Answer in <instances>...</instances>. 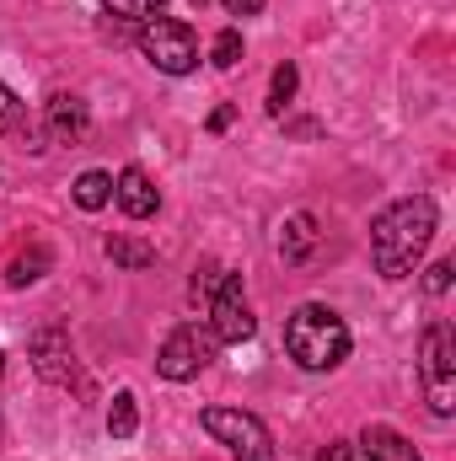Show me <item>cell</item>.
<instances>
[{
	"mask_svg": "<svg viewBox=\"0 0 456 461\" xmlns=\"http://www.w3.org/2000/svg\"><path fill=\"white\" fill-rule=\"evenodd\" d=\"M49 263H54V258H49V247H27V252H16V258H11L5 285H11V290H27V285H38V279L49 274Z\"/></svg>",
	"mask_w": 456,
	"mask_h": 461,
	"instance_id": "13",
	"label": "cell"
},
{
	"mask_svg": "<svg viewBox=\"0 0 456 461\" xmlns=\"http://www.w3.org/2000/svg\"><path fill=\"white\" fill-rule=\"evenodd\" d=\"M49 134L59 140V145H76L87 129H92V113H87V103L81 97H70V92H59V97H49Z\"/></svg>",
	"mask_w": 456,
	"mask_h": 461,
	"instance_id": "10",
	"label": "cell"
},
{
	"mask_svg": "<svg viewBox=\"0 0 456 461\" xmlns=\"http://www.w3.org/2000/svg\"><path fill=\"white\" fill-rule=\"evenodd\" d=\"M285 348L301 370H339L349 359V328L339 312L328 306H296V317L285 322Z\"/></svg>",
	"mask_w": 456,
	"mask_h": 461,
	"instance_id": "2",
	"label": "cell"
},
{
	"mask_svg": "<svg viewBox=\"0 0 456 461\" xmlns=\"http://www.w3.org/2000/svg\"><path fill=\"white\" fill-rule=\"evenodd\" d=\"M236 59H242V32H236V27H221V32H215V43H210V65L231 70Z\"/></svg>",
	"mask_w": 456,
	"mask_h": 461,
	"instance_id": "19",
	"label": "cell"
},
{
	"mask_svg": "<svg viewBox=\"0 0 456 461\" xmlns=\"http://www.w3.org/2000/svg\"><path fill=\"white\" fill-rule=\"evenodd\" d=\"M210 333L215 344H247L258 333V317L247 312V295H242V274H221L215 279V295H210Z\"/></svg>",
	"mask_w": 456,
	"mask_h": 461,
	"instance_id": "6",
	"label": "cell"
},
{
	"mask_svg": "<svg viewBox=\"0 0 456 461\" xmlns=\"http://www.w3.org/2000/svg\"><path fill=\"white\" fill-rule=\"evenodd\" d=\"M215 359V333H199V328H172L167 344L156 354V370L167 381H194L205 365Z\"/></svg>",
	"mask_w": 456,
	"mask_h": 461,
	"instance_id": "7",
	"label": "cell"
},
{
	"mask_svg": "<svg viewBox=\"0 0 456 461\" xmlns=\"http://www.w3.org/2000/svg\"><path fill=\"white\" fill-rule=\"evenodd\" d=\"M296 86H301V70L285 59V65L274 70V81H269V113L274 118H285V108L296 103Z\"/></svg>",
	"mask_w": 456,
	"mask_h": 461,
	"instance_id": "15",
	"label": "cell"
},
{
	"mask_svg": "<svg viewBox=\"0 0 456 461\" xmlns=\"http://www.w3.org/2000/svg\"><path fill=\"white\" fill-rule=\"evenodd\" d=\"M108 199H114V177L108 172H81L76 177V204L81 210H103Z\"/></svg>",
	"mask_w": 456,
	"mask_h": 461,
	"instance_id": "16",
	"label": "cell"
},
{
	"mask_svg": "<svg viewBox=\"0 0 456 461\" xmlns=\"http://www.w3.org/2000/svg\"><path fill=\"white\" fill-rule=\"evenodd\" d=\"M317 461H354V446H328Z\"/></svg>",
	"mask_w": 456,
	"mask_h": 461,
	"instance_id": "24",
	"label": "cell"
},
{
	"mask_svg": "<svg viewBox=\"0 0 456 461\" xmlns=\"http://www.w3.org/2000/svg\"><path fill=\"white\" fill-rule=\"evenodd\" d=\"M0 365H5V354H0Z\"/></svg>",
	"mask_w": 456,
	"mask_h": 461,
	"instance_id": "25",
	"label": "cell"
},
{
	"mask_svg": "<svg viewBox=\"0 0 456 461\" xmlns=\"http://www.w3.org/2000/svg\"><path fill=\"white\" fill-rule=\"evenodd\" d=\"M140 54H145L161 76H188V70L199 65V38H194V27L178 22V16H150V22L140 27Z\"/></svg>",
	"mask_w": 456,
	"mask_h": 461,
	"instance_id": "3",
	"label": "cell"
},
{
	"mask_svg": "<svg viewBox=\"0 0 456 461\" xmlns=\"http://www.w3.org/2000/svg\"><path fill=\"white\" fill-rule=\"evenodd\" d=\"M419 375H424V392H430V408L435 419H451V375H456V339L446 322H430L424 328V344H419Z\"/></svg>",
	"mask_w": 456,
	"mask_h": 461,
	"instance_id": "4",
	"label": "cell"
},
{
	"mask_svg": "<svg viewBox=\"0 0 456 461\" xmlns=\"http://www.w3.org/2000/svg\"><path fill=\"white\" fill-rule=\"evenodd\" d=\"M103 252L114 258L118 268H150V263H156V247L129 241V236H108V241H103Z\"/></svg>",
	"mask_w": 456,
	"mask_h": 461,
	"instance_id": "14",
	"label": "cell"
},
{
	"mask_svg": "<svg viewBox=\"0 0 456 461\" xmlns=\"http://www.w3.org/2000/svg\"><path fill=\"white\" fill-rule=\"evenodd\" d=\"M317 247V221L312 215H290L279 230V258L285 263H306V252Z\"/></svg>",
	"mask_w": 456,
	"mask_h": 461,
	"instance_id": "12",
	"label": "cell"
},
{
	"mask_svg": "<svg viewBox=\"0 0 456 461\" xmlns=\"http://www.w3.org/2000/svg\"><path fill=\"white\" fill-rule=\"evenodd\" d=\"M22 113H27V108H22V97H16L11 86H0V129H16Z\"/></svg>",
	"mask_w": 456,
	"mask_h": 461,
	"instance_id": "21",
	"label": "cell"
},
{
	"mask_svg": "<svg viewBox=\"0 0 456 461\" xmlns=\"http://www.w3.org/2000/svg\"><path fill=\"white\" fill-rule=\"evenodd\" d=\"M435 236V199L424 194H408V199H392L376 221H370V258H376V274L381 279H408L424 258Z\"/></svg>",
	"mask_w": 456,
	"mask_h": 461,
	"instance_id": "1",
	"label": "cell"
},
{
	"mask_svg": "<svg viewBox=\"0 0 456 461\" xmlns=\"http://www.w3.org/2000/svg\"><path fill=\"white\" fill-rule=\"evenodd\" d=\"M231 123H236V108H215L210 113V134H226Z\"/></svg>",
	"mask_w": 456,
	"mask_h": 461,
	"instance_id": "23",
	"label": "cell"
},
{
	"mask_svg": "<svg viewBox=\"0 0 456 461\" xmlns=\"http://www.w3.org/2000/svg\"><path fill=\"white\" fill-rule=\"evenodd\" d=\"M360 456H370V461H424L397 429H387V424H370L365 435H360V446H354Z\"/></svg>",
	"mask_w": 456,
	"mask_h": 461,
	"instance_id": "11",
	"label": "cell"
},
{
	"mask_svg": "<svg viewBox=\"0 0 456 461\" xmlns=\"http://www.w3.org/2000/svg\"><path fill=\"white\" fill-rule=\"evenodd\" d=\"M114 199H118V210L129 215V221H145V215H156V183L140 172V167H123L114 177Z\"/></svg>",
	"mask_w": 456,
	"mask_h": 461,
	"instance_id": "9",
	"label": "cell"
},
{
	"mask_svg": "<svg viewBox=\"0 0 456 461\" xmlns=\"http://www.w3.org/2000/svg\"><path fill=\"white\" fill-rule=\"evenodd\" d=\"M424 290H430V295H446V290H451V258H441V263L424 268Z\"/></svg>",
	"mask_w": 456,
	"mask_h": 461,
	"instance_id": "20",
	"label": "cell"
},
{
	"mask_svg": "<svg viewBox=\"0 0 456 461\" xmlns=\"http://www.w3.org/2000/svg\"><path fill=\"white\" fill-rule=\"evenodd\" d=\"M199 424H205V429H210L236 461H274V440H269V429H263L252 413H242V408H205Z\"/></svg>",
	"mask_w": 456,
	"mask_h": 461,
	"instance_id": "5",
	"label": "cell"
},
{
	"mask_svg": "<svg viewBox=\"0 0 456 461\" xmlns=\"http://www.w3.org/2000/svg\"><path fill=\"white\" fill-rule=\"evenodd\" d=\"M221 5H226L231 16H258L263 11V0H221Z\"/></svg>",
	"mask_w": 456,
	"mask_h": 461,
	"instance_id": "22",
	"label": "cell"
},
{
	"mask_svg": "<svg viewBox=\"0 0 456 461\" xmlns=\"http://www.w3.org/2000/svg\"><path fill=\"white\" fill-rule=\"evenodd\" d=\"M161 5H167V0H103V11H108L114 22H129V27H145L150 16H161Z\"/></svg>",
	"mask_w": 456,
	"mask_h": 461,
	"instance_id": "18",
	"label": "cell"
},
{
	"mask_svg": "<svg viewBox=\"0 0 456 461\" xmlns=\"http://www.w3.org/2000/svg\"><path fill=\"white\" fill-rule=\"evenodd\" d=\"M32 365H38V375L43 381H54V386H65V381H76V354H70V333L59 328V322H49V328H38L32 339Z\"/></svg>",
	"mask_w": 456,
	"mask_h": 461,
	"instance_id": "8",
	"label": "cell"
},
{
	"mask_svg": "<svg viewBox=\"0 0 456 461\" xmlns=\"http://www.w3.org/2000/svg\"><path fill=\"white\" fill-rule=\"evenodd\" d=\"M140 429V402H134V392H118L114 408H108V435L114 440H129Z\"/></svg>",
	"mask_w": 456,
	"mask_h": 461,
	"instance_id": "17",
	"label": "cell"
}]
</instances>
